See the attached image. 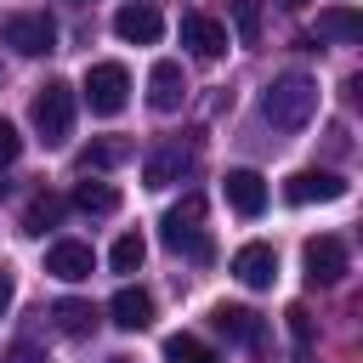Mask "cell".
<instances>
[{
	"mask_svg": "<svg viewBox=\"0 0 363 363\" xmlns=\"http://www.w3.org/2000/svg\"><path fill=\"white\" fill-rule=\"evenodd\" d=\"M261 113H267V125H278V130H301V125L318 113V79H312V74H284V79H272L267 96H261Z\"/></svg>",
	"mask_w": 363,
	"mask_h": 363,
	"instance_id": "cell-1",
	"label": "cell"
},
{
	"mask_svg": "<svg viewBox=\"0 0 363 363\" xmlns=\"http://www.w3.org/2000/svg\"><path fill=\"white\" fill-rule=\"evenodd\" d=\"M28 119H34V130H40V142H45V147H62V142L74 136V85L45 79V85L34 91Z\"/></svg>",
	"mask_w": 363,
	"mask_h": 363,
	"instance_id": "cell-2",
	"label": "cell"
},
{
	"mask_svg": "<svg viewBox=\"0 0 363 363\" xmlns=\"http://www.w3.org/2000/svg\"><path fill=\"white\" fill-rule=\"evenodd\" d=\"M204 199L199 193H187L182 204H170L164 210V244L176 250V255H187V261H210V238H204Z\"/></svg>",
	"mask_w": 363,
	"mask_h": 363,
	"instance_id": "cell-3",
	"label": "cell"
},
{
	"mask_svg": "<svg viewBox=\"0 0 363 363\" xmlns=\"http://www.w3.org/2000/svg\"><path fill=\"white\" fill-rule=\"evenodd\" d=\"M125 102H130V74L119 62H91L85 68V108L102 113V119H113Z\"/></svg>",
	"mask_w": 363,
	"mask_h": 363,
	"instance_id": "cell-4",
	"label": "cell"
},
{
	"mask_svg": "<svg viewBox=\"0 0 363 363\" xmlns=\"http://www.w3.org/2000/svg\"><path fill=\"white\" fill-rule=\"evenodd\" d=\"M0 40L11 51H23V57H45V51H57V23L45 11H11L0 23Z\"/></svg>",
	"mask_w": 363,
	"mask_h": 363,
	"instance_id": "cell-5",
	"label": "cell"
},
{
	"mask_svg": "<svg viewBox=\"0 0 363 363\" xmlns=\"http://www.w3.org/2000/svg\"><path fill=\"white\" fill-rule=\"evenodd\" d=\"M346 267H352V250H346V238H335V233H318V238H306V284H312V289H329V284H340V278H346Z\"/></svg>",
	"mask_w": 363,
	"mask_h": 363,
	"instance_id": "cell-6",
	"label": "cell"
},
{
	"mask_svg": "<svg viewBox=\"0 0 363 363\" xmlns=\"http://www.w3.org/2000/svg\"><path fill=\"white\" fill-rule=\"evenodd\" d=\"M284 199L289 204H335V199H346V182L335 170H295L284 182Z\"/></svg>",
	"mask_w": 363,
	"mask_h": 363,
	"instance_id": "cell-7",
	"label": "cell"
},
{
	"mask_svg": "<svg viewBox=\"0 0 363 363\" xmlns=\"http://www.w3.org/2000/svg\"><path fill=\"white\" fill-rule=\"evenodd\" d=\"M113 34H119L125 45H153V40L164 34V17H159L147 0H130V6L113 11Z\"/></svg>",
	"mask_w": 363,
	"mask_h": 363,
	"instance_id": "cell-8",
	"label": "cell"
},
{
	"mask_svg": "<svg viewBox=\"0 0 363 363\" xmlns=\"http://www.w3.org/2000/svg\"><path fill=\"white\" fill-rule=\"evenodd\" d=\"M233 278H238L244 289H272V278H278V250H272V244H244V250L233 255Z\"/></svg>",
	"mask_w": 363,
	"mask_h": 363,
	"instance_id": "cell-9",
	"label": "cell"
},
{
	"mask_svg": "<svg viewBox=\"0 0 363 363\" xmlns=\"http://www.w3.org/2000/svg\"><path fill=\"white\" fill-rule=\"evenodd\" d=\"M182 45L210 62V57L227 51V23H216V17H204V11H187V17H182Z\"/></svg>",
	"mask_w": 363,
	"mask_h": 363,
	"instance_id": "cell-10",
	"label": "cell"
},
{
	"mask_svg": "<svg viewBox=\"0 0 363 363\" xmlns=\"http://www.w3.org/2000/svg\"><path fill=\"white\" fill-rule=\"evenodd\" d=\"M91 267H96V255H91V244H79V238H62V244H51V250H45V272H51V278H62V284L91 278Z\"/></svg>",
	"mask_w": 363,
	"mask_h": 363,
	"instance_id": "cell-11",
	"label": "cell"
},
{
	"mask_svg": "<svg viewBox=\"0 0 363 363\" xmlns=\"http://www.w3.org/2000/svg\"><path fill=\"white\" fill-rule=\"evenodd\" d=\"M182 96H187V74H182V62H153V74H147V102L159 108V113H176L182 108Z\"/></svg>",
	"mask_w": 363,
	"mask_h": 363,
	"instance_id": "cell-12",
	"label": "cell"
},
{
	"mask_svg": "<svg viewBox=\"0 0 363 363\" xmlns=\"http://www.w3.org/2000/svg\"><path fill=\"white\" fill-rule=\"evenodd\" d=\"M210 323H216L227 340H238V346H261V340H267V329H261V318H255L250 306H227V301H221V306L210 312Z\"/></svg>",
	"mask_w": 363,
	"mask_h": 363,
	"instance_id": "cell-13",
	"label": "cell"
},
{
	"mask_svg": "<svg viewBox=\"0 0 363 363\" xmlns=\"http://www.w3.org/2000/svg\"><path fill=\"white\" fill-rule=\"evenodd\" d=\"M318 40L357 45V40H363V11H357V6H323V11H318Z\"/></svg>",
	"mask_w": 363,
	"mask_h": 363,
	"instance_id": "cell-14",
	"label": "cell"
},
{
	"mask_svg": "<svg viewBox=\"0 0 363 363\" xmlns=\"http://www.w3.org/2000/svg\"><path fill=\"white\" fill-rule=\"evenodd\" d=\"M108 312H113V323H119V329H130V335H136V329H147V323H153V295H147V289H136V284H125V289L108 301Z\"/></svg>",
	"mask_w": 363,
	"mask_h": 363,
	"instance_id": "cell-15",
	"label": "cell"
},
{
	"mask_svg": "<svg viewBox=\"0 0 363 363\" xmlns=\"http://www.w3.org/2000/svg\"><path fill=\"white\" fill-rule=\"evenodd\" d=\"M227 204L238 216H261L267 210V182L255 170H227Z\"/></svg>",
	"mask_w": 363,
	"mask_h": 363,
	"instance_id": "cell-16",
	"label": "cell"
},
{
	"mask_svg": "<svg viewBox=\"0 0 363 363\" xmlns=\"http://www.w3.org/2000/svg\"><path fill=\"white\" fill-rule=\"evenodd\" d=\"M68 204L85 210V216H113L119 210V187L113 182H74V199Z\"/></svg>",
	"mask_w": 363,
	"mask_h": 363,
	"instance_id": "cell-17",
	"label": "cell"
},
{
	"mask_svg": "<svg viewBox=\"0 0 363 363\" xmlns=\"http://www.w3.org/2000/svg\"><path fill=\"white\" fill-rule=\"evenodd\" d=\"M187 164H193V153H182V147H164V153H153V159L142 164V182H147V187H170V182H176Z\"/></svg>",
	"mask_w": 363,
	"mask_h": 363,
	"instance_id": "cell-18",
	"label": "cell"
},
{
	"mask_svg": "<svg viewBox=\"0 0 363 363\" xmlns=\"http://www.w3.org/2000/svg\"><path fill=\"white\" fill-rule=\"evenodd\" d=\"M51 318H57V329H62V335H74V340L96 329V306H91V301H57V306H51Z\"/></svg>",
	"mask_w": 363,
	"mask_h": 363,
	"instance_id": "cell-19",
	"label": "cell"
},
{
	"mask_svg": "<svg viewBox=\"0 0 363 363\" xmlns=\"http://www.w3.org/2000/svg\"><path fill=\"white\" fill-rule=\"evenodd\" d=\"M62 210H68V199H57V193H34V204H28V216H23V233H45V227H57Z\"/></svg>",
	"mask_w": 363,
	"mask_h": 363,
	"instance_id": "cell-20",
	"label": "cell"
},
{
	"mask_svg": "<svg viewBox=\"0 0 363 363\" xmlns=\"http://www.w3.org/2000/svg\"><path fill=\"white\" fill-rule=\"evenodd\" d=\"M164 363H221L199 335H170L164 340Z\"/></svg>",
	"mask_w": 363,
	"mask_h": 363,
	"instance_id": "cell-21",
	"label": "cell"
},
{
	"mask_svg": "<svg viewBox=\"0 0 363 363\" xmlns=\"http://www.w3.org/2000/svg\"><path fill=\"white\" fill-rule=\"evenodd\" d=\"M142 255H147V244H142V233H119V244H113V272H136L142 267Z\"/></svg>",
	"mask_w": 363,
	"mask_h": 363,
	"instance_id": "cell-22",
	"label": "cell"
},
{
	"mask_svg": "<svg viewBox=\"0 0 363 363\" xmlns=\"http://www.w3.org/2000/svg\"><path fill=\"white\" fill-rule=\"evenodd\" d=\"M233 28L244 45H255L261 40V0H233Z\"/></svg>",
	"mask_w": 363,
	"mask_h": 363,
	"instance_id": "cell-23",
	"label": "cell"
},
{
	"mask_svg": "<svg viewBox=\"0 0 363 363\" xmlns=\"http://www.w3.org/2000/svg\"><path fill=\"white\" fill-rule=\"evenodd\" d=\"M119 159H125V147H119V142H91V147L79 153V170L91 176V170H108V164H119Z\"/></svg>",
	"mask_w": 363,
	"mask_h": 363,
	"instance_id": "cell-24",
	"label": "cell"
},
{
	"mask_svg": "<svg viewBox=\"0 0 363 363\" xmlns=\"http://www.w3.org/2000/svg\"><path fill=\"white\" fill-rule=\"evenodd\" d=\"M284 318H289V335H295V352H301V363H306V357H312V312H306V306H289Z\"/></svg>",
	"mask_w": 363,
	"mask_h": 363,
	"instance_id": "cell-25",
	"label": "cell"
},
{
	"mask_svg": "<svg viewBox=\"0 0 363 363\" xmlns=\"http://www.w3.org/2000/svg\"><path fill=\"white\" fill-rule=\"evenodd\" d=\"M17 153H23V136H17V125H6V119H0V170H6Z\"/></svg>",
	"mask_w": 363,
	"mask_h": 363,
	"instance_id": "cell-26",
	"label": "cell"
},
{
	"mask_svg": "<svg viewBox=\"0 0 363 363\" xmlns=\"http://www.w3.org/2000/svg\"><path fill=\"white\" fill-rule=\"evenodd\" d=\"M0 363H45V352H40L34 340H17V346H11V352H6Z\"/></svg>",
	"mask_w": 363,
	"mask_h": 363,
	"instance_id": "cell-27",
	"label": "cell"
},
{
	"mask_svg": "<svg viewBox=\"0 0 363 363\" xmlns=\"http://www.w3.org/2000/svg\"><path fill=\"white\" fill-rule=\"evenodd\" d=\"M11 295H17V278H11V272H6V267H0V318H6V312H11Z\"/></svg>",
	"mask_w": 363,
	"mask_h": 363,
	"instance_id": "cell-28",
	"label": "cell"
},
{
	"mask_svg": "<svg viewBox=\"0 0 363 363\" xmlns=\"http://www.w3.org/2000/svg\"><path fill=\"white\" fill-rule=\"evenodd\" d=\"M284 6H289V11H301V6H306V0H284Z\"/></svg>",
	"mask_w": 363,
	"mask_h": 363,
	"instance_id": "cell-29",
	"label": "cell"
}]
</instances>
